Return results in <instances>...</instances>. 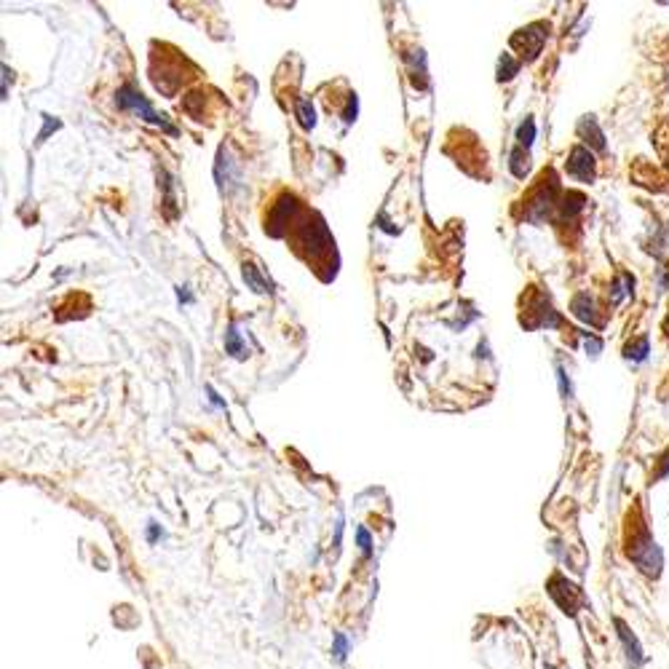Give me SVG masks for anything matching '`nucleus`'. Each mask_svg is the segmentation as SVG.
<instances>
[{"label":"nucleus","mask_w":669,"mask_h":669,"mask_svg":"<svg viewBox=\"0 0 669 669\" xmlns=\"http://www.w3.org/2000/svg\"><path fill=\"white\" fill-rule=\"evenodd\" d=\"M115 102H118V108L121 110H132L134 115H140V118H145L147 123H155V126H161L164 132L169 134H177V129L172 126V123L166 121V115H158L153 108H150V102L137 91L134 86H123L118 94H115Z\"/></svg>","instance_id":"obj_1"},{"label":"nucleus","mask_w":669,"mask_h":669,"mask_svg":"<svg viewBox=\"0 0 669 669\" xmlns=\"http://www.w3.org/2000/svg\"><path fill=\"white\" fill-rule=\"evenodd\" d=\"M645 353H648V341H645V338H640L635 348H632V346H626V359H645Z\"/></svg>","instance_id":"obj_14"},{"label":"nucleus","mask_w":669,"mask_h":669,"mask_svg":"<svg viewBox=\"0 0 669 669\" xmlns=\"http://www.w3.org/2000/svg\"><path fill=\"white\" fill-rule=\"evenodd\" d=\"M147 538H150V541H155V538H158V527H155V525L150 527V533H147Z\"/></svg>","instance_id":"obj_18"},{"label":"nucleus","mask_w":669,"mask_h":669,"mask_svg":"<svg viewBox=\"0 0 669 669\" xmlns=\"http://www.w3.org/2000/svg\"><path fill=\"white\" fill-rule=\"evenodd\" d=\"M573 313L581 318V321H594V303L586 292H581V295L573 300Z\"/></svg>","instance_id":"obj_7"},{"label":"nucleus","mask_w":669,"mask_h":669,"mask_svg":"<svg viewBox=\"0 0 669 669\" xmlns=\"http://www.w3.org/2000/svg\"><path fill=\"white\" fill-rule=\"evenodd\" d=\"M9 76H11L9 67H3V99L9 97Z\"/></svg>","instance_id":"obj_16"},{"label":"nucleus","mask_w":669,"mask_h":669,"mask_svg":"<svg viewBox=\"0 0 669 669\" xmlns=\"http://www.w3.org/2000/svg\"><path fill=\"white\" fill-rule=\"evenodd\" d=\"M616 626H618V637H621V643H624V648H626V658H629L632 669H637L643 661H645V653H643V648H640V643H637V637L632 635L621 621H616Z\"/></svg>","instance_id":"obj_5"},{"label":"nucleus","mask_w":669,"mask_h":669,"mask_svg":"<svg viewBox=\"0 0 669 669\" xmlns=\"http://www.w3.org/2000/svg\"><path fill=\"white\" fill-rule=\"evenodd\" d=\"M579 132H581V137H586V142H589V134H592V147H597V150L605 147V137H603V132L597 129V123H594L592 115H586V118L579 123Z\"/></svg>","instance_id":"obj_6"},{"label":"nucleus","mask_w":669,"mask_h":669,"mask_svg":"<svg viewBox=\"0 0 669 669\" xmlns=\"http://www.w3.org/2000/svg\"><path fill=\"white\" fill-rule=\"evenodd\" d=\"M335 653H338V658L346 656V640L343 637H338V643H335Z\"/></svg>","instance_id":"obj_17"},{"label":"nucleus","mask_w":669,"mask_h":669,"mask_svg":"<svg viewBox=\"0 0 669 669\" xmlns=\"http://www.w3.org/2000/svg\"><path fill=\"white\" fill-rule=\"evenodd\" d=\"M512 172H514V177H525L527 169H530V161H527V153H522V150H514L512 153Z\"/></svg>","instance_id":"obj_12"},{"label":"nucleus","mask_w":669,"mask_h":669,"mask_svg":"<svg viewBox=\"0 0 669 669\" xmlns=\"http://www.w3.org/2000/svg\"><path fill=\"white\" fill-rule=\"evenodd\" d=\"M544 30H546L544 24H530V27L519 30V33L512 38V43H514V46H525L527 56H538L541 46H544V41H546V33H544Z\"/></svg>","instance_id":"obj_3"},{"label":"nucleus","mask_w":669,"mask_h":669,"mask_svg":"<svg viewBox=\"0 0 669 669\" xmlns=\"http://www.w3.org/2000/svg\"><path fill=\"white\" fill-rule=\"evenodd\" d=\"M519 70V62H514L509 54L501 56V65H498V81H509V78H514V73Z\"/></svg>","instance_id":"obj_11"},{"label":"nucleus","mask_w":669,"mask_h":669,"mask_svg":"<svg viewBox=\"0 0 669 669\" xmlns=\"http://www.w3.org/2000/svg\"><path fill=\"white\" fill-rule=\"evenodd\" d=\"M356 536H359V546H362V551H364V554H370V551H373V541H370V533H367L364 527H359V533H356Z\"/></svg>","instance_id":"obj_15"},{"label":"nucleus","mask_w":669,"mask_h":669,"mask_svg":"<svg viewBox=\"0 0 669 669\" xmlns=\"http://www.w3.org/2000/svg\"><path fill=\"white\" fill-rule=\"evenodd\" d=\"M225 348H228V353H233L236 359H244V356H247V346L242 343V338H239L236 327L228 329V338H225Z\"/></svg>","instance_id":"obj_8"},{"label":"nucleus","mask_w":669,"mask_h":669,"mask_svg":"<svg viewBox=\"0 0 669 669\" xmlns=\"http://www.w3.org/2000/svg\"><path fill=\"white\" fill-rule=\"evenodd\" d=\"M244 281L252 286L254 292H260V295L268 292V284L263 281V276L257 274V268H254V265H244Z\"/></svg>","instance_id":"obj_9"},{"label":"nucleus","mask_w":669,"mask_h":669,"mask_svg":"<svg viewBox=\"0 0 669 669\" xmlns=\"http://www.w3.org/2000/svg\"><path fill=\"white\" fill-rule=\"evenodd\" d=\"M214 175H217V182L222 190H231V185H236L239 182V172H236V166H233L231 161V153L222 147L219 150V158H217V169H214Z\"/></svg>","instance_id":"obj_4"},{"label":"nucleus","mask_w":669,"mask_h":669,"mask_svg":"<svg viewBox=\"0 0 669 669\" xmlns=\"http://www.w3.org/2000/svg\"><path fill=\"white\" fill-rule=\"evenodd\" d=\"M533 137H536V123L527 118V121L517 129V140H519L522 147H530V145H533Z\"/></svg>","instance_id":"obj_13"},{"label":"nucleus","mask_w":669,"mask_h":669,"mask_svg":"<svg viewBox=\"0 0 669 669\" xmlns=\"http://www.w3.org/2000/svg\"><path fill=\"white\" fill-rule=\"evenodd\" d=\"M297 118H300V123L306 126V129H313V108H311V102L308 99H297Z\"/></svg>","instance_id":"obj_10"},{"label":"nucleus","mask_w":669,"mask_h":669,"mask_svg":"<svg viewBox=\"0 0 669 669\" xmlns=\"http://www.w3.org/2000/svg\"><path fill=\"white\" fill-rule=\"evenodd\" d=\"M568 175L581 180V182H592L594 180V158L586 147H573L571 161H568Z\"/></svg>","instance_id":"obj_2"}]
</instances>
